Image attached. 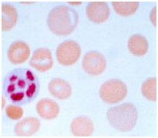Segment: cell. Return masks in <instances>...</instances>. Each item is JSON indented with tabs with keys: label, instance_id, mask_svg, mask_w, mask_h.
Listing matches in <instances>:
<instances>
[{
	"label": "cell",
	"instance_id": "1",
	"mask_svg": "<svg viewBox=\"0 0 158 138\" xmlns=\"http://www.w3.org/2000/svg\"><path fill=\"white\" fill-rule=\"evenodd\" d=\"M37 78L27 69H17L7 77L4 90L7 97L16 104L31 101L38 91Z\"/></svg>",
	"mask_w": 158,
	"mask_h": 138
},
{
	"label": "cell",
	"instance_id": "2",
	"mask_svg": "<svg viewBox=\"0 0 158 138\" xmlns=\"http://www.w3.org/2000/svg\"><path fill=\"white\" fill-rule=\"evenodd\" d=\"M78 22L77 12L67 6L53 9L48 18V25L54 34L67 36L72 33Z\"/></svg>",
	"mask_w": 158,
	"mask_h": 138
},
{
	"label": "cell",
	"instance_id": "3",
	"mask_svg": "<svg viewBox=\"0 0 158 138\" xmlns=\"http://www.w3.org/2000/svg\"><path fill=\"white\" fill-rule=\"evenodd\" d=\"M138 113L133 104L126 103L109 109L107 118L109 124L115 129L122 132L133 130L137 121Z\"/></svg>",
	"mask_w": 158,
	"mask_h": 138
},
{
	"label": "cell",
	"instance_id": "4",
	"mask_svg": "<svg viewBox=\"0 0 158 138\" xmlns=\"http://www.w3.org/2000/svg\"><path fill=\"white\" fill-rule=\"evenodd\" d=\"M99 94L104 102L115 104L126 97L127 94V87L121 80H108L103 83L100 88Z\"/></svg>",
	"mask_w": 158,
	"mask_h": 138
},
{
	"label": "cell",
	"instance_id": "5",
	"mask_svg": "<svg viewBox=\"0 0 158 138\" xmlns=\"http://www.w3.org/2000/svg\"><path fill=\"white\" fill-rule=\"evenodd\" d=\"M81 48L77 43L71 40L62 42L57 49V59L60 64L71 66L75 63L81 56Z\"/></svg>",
	"mask_w": 158,
	"mask_h": 138
},
{
	"label": "cell",
	"instance_id": "6",
	"mask_svg": "<svg viewBox=\"0 0 158 138\" xmlns=\"http://www.w3.org/2000/svg\"><path fill=\"white\" fill-rule=\"evenodd\" d=\"M82 66L87 73L92 76H98L102 73L106 69V61L101 53L96 51H91L85 56Z\"/></svg>",
	"mask_w": 158,
	"mask_h": 138
},
{
	"label": "cell",
	"instance_id": "7",
	"mask_svg": "<svg viewBox=\"0 0 158 138\" xmlns=\"http://www.w3.org/2000/svg\"><path fill=\"white\" fill-rule=\"evenodd\" d=\"M30 66L40 72H46L51 69L53 59L49 49L40 48L33 53L30 59Z\"/></svg>",
	"mask_w": 158,
	"mask_h": 138
},
{
	"label": "cell",
	"instance_id": "8",
	"mask_svg": "<svg viewBox=\"0 0 158 138\" xmlns=\"http://www.w3.org/2000/svg\"><path fill=\"white\" fill-rule=\"evenodd\" d=\"M86 13L91 21L101 23L107 20L110 14V10L106 2L95 1L89 4L86 9Z\"/></svg>",
	"mask_w": 158,
	"mask_h": 138
},
{
	"label": "cell",
	"instance_id": "9",
	"mask_svg": "<svg viewBox=\"0 0 158 138\" xmlns=\"http://www.w3.org/2000/svg\"><path fill=\"white\" fill-rule=\"evenodd\" d=\"M30 49L27 43L21 41L15 42L8 51V58L13 64H21L29 58Z\"/></svg>",
	"mask_w": 158,
	"mask_h": 138
},
{
	"label": "cell",
	"instance_id": "10",
	"mask_svg": "<svg viewBox=\"0 0 158 138\" xmlns=\"http://www.w3.org/2000/svg\"><path fill=\"white\" fill-rule=\"evenodd\" d=\"M71 130L76 136H89L94 131V124L89 117L78 116L71 122Z\"/></svg>",
	"mask_w": 158,
	"mask_h": 138
},
{
	"label": "cell",
	"instance_id": "11",
	"mask_svg": "<svg viewBox=\"0 0 158 138\" xmlns=\"http://www.w3.org/2000/svg\"><path fill=\"white\" fill-rule=\"evenodd\" d=\"M40 121L35 117H27L18 123L15 127V133L19 136H30L38 131Z\"/></svg>",
	"mask_w": 158,
	"mask_h": 138
},
{
	"label": "cell",
	"instance_id": "12",
	"mask_svg": "<svg viewBox=\"0 0 158 138\" xmlns=\"http://www.w3.org/2000/svg\"><path fill=\"white\" fill-rule=\"evenodd\" d=\"M58 105L57 103L50 99H43L40 101L36 105L38 114L45 120H53L59 113Z\"/></svg>",
	"mask_w": 158,
	"mask_h": 138
},
{
	"label": "cell",
	"instance_id": "13",
	"mask_svg": "<svg viewBox=\"0 0 158 138\" xmlns=\"http://www.w3.org/2000/svg\"><path fill=\"white\" fill-rule=\"evenodd\" d=\"M50 93L57 99L65 100L71 94V87L68 83L62 79L56 78L51 80L48 86Z\"/></svg>",
	"mask_w": 158,
	"mask_h": 138
},
{
	"label": "cell",
	"instance_id": "14",
	"mask_svg": "<svg viewBox=\"0 0 158 138\" xmlns=\"http://www.w3.org/2000/svg\"><path fill=\"white\" fill-rule=\"evenodd\" d=\"M17 12L13 6L4 4L2 6V30L10 31L15 26L17 21Z\"/></svg>",
	"mask_w": 158,
	"mask_h": 138
},
{
	"label": "cell",
	"instance_id": "15",
	"mask_svg": "<svg viewBox=\"0 0 158 138\" xmlns=\"http://www.w3.org/2000/svg\"><path fill=\"white\" fill-rule=\"evenodd\" d=\"M148 47L147 40L141 35H133L129 39L128 48L133 55L137 57L145 55L148 51Z\"/></svg>",
	"mask_w": 158,
	"mask_h": 138
},
{
	"label": "cell",
	"instance_id": "16",
	"mask_svg": "<svg viewBox=\"0 0 158 138\" xmlns=\"http://www.w3.org/2000/svg\"><path fill=\"white\" fill-rule=\"evenodd\" d=\"M114 10L118 15L128 16L133 14L139 7V2L136 1H114L112 2Z\"/></svg>",
	"mask_w": 158,
	"mask_h": 138
},
{
	"label": "cell",
	"instance_id": "17",
	"mask_svg": "<svg viewBox=\"0 0 158 138\" xmlns=\"http://www.w3.org/2000/svg\"><path fill=\"white\" fill-rule=\"evenodd\" d=\"M142 93L147 100L150 101H156L157 95H156V78L152 77L149 78L143 83Z\"/></svg>",
	"mask_w": 158,
	"mask_h": 138
},
{
	"label": "cell",
	"instance_id": "18",
	"mask_svg": "<svg viewBox=\"0 0 158 138\" xmlns=\"http://www.w3.org/2000/svg\"><path fill=\"white\" fill-rule=\"evenodd\" d=\"M6 114L10 119L13 120L20 119L23 114V110L21 107L15 105H10L6 108Z\"/></svg>",
	"mask_w": 158,
	"mask_h": 138
},
{
	"label": "cell",
	"instance_id": "19",
	"mask_svg": "<svg viewBox=\"0 0 158 138\" xmlns=\"http://www.w3.org/2000/svg\"><path fill=\"white\" fill-rule=\"evenodd\" d=\"M150 19L154 26H156V7H154L150 14Z\"/></svg>",
	"mask_w": 158,
	"mask_h": 138
}]
</instances>
